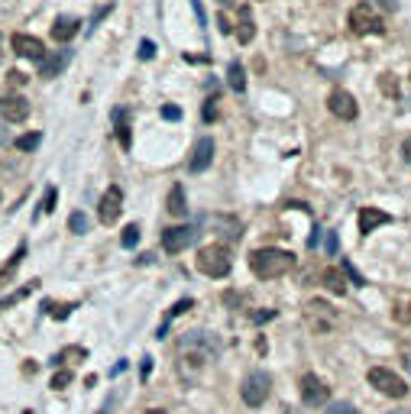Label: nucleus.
I'll list each match as a JSON object with an SVG mask.
<instances>
[{"label":"nucleus","instance_id":"nucleus-1","mask_svg":"<svg viewBox=\"0 0 411 414\" xmlns=\"http://www.w3.org/2000/svg\"><path fill=\"white\" fill-rule=\"evenodd\" d=\"M217 340H214V333H208V330H191V333H181L179 340V369L185 379H191V375H198L201 369H204V362L211 360V356H217Z\"/></svg>","mask_w":411,"mask_h":414},{"label":"nucleus","instance_id":"nucleus-2","mask_svg":"<svg viewBox=\"0 0 411 414\" xmlns=\"http://www.w3.org/2000/svg\"><path fill=\"white\" fill-rule=\"evenodd\" d=\"M250 269H253L256 278H282L295 269V256L285 253V249H275V246L253 249L250 253Z\"/></svg>","mask_w":411,"mask_h":414},{"label":"nucleus","instance_id":"nucleus-3","mask_svg":"<svg viewBox=\"0 0 411 414\" xmlns=\"http://www.w3.org/2000/svg\"><path fill=\"white\" fill-rule=\"evenodd\" d=\"M198 269L204 272L208 278H223V276H230V269H233V259H230V249L221 243H214V246H204L198 253Z\"/></svg>","mask_w":411,"mask_h":414},{"label":"nucleus","instance_id":"nucleus-4","mask_svg":"<svg viewBox=\"0 0 411 414\" xmlns=\"http://www.w3.org/2000/svg\"><path fill=\"white\" fill-rule=\"evenodd\" d=\"M350 30L357 32V36H379V32H385V23H382V17L369 3H357L350 10Z\"/></svg>","mask_w":411,"mask_h":414},{"label":"nucleus","instance_id":"nucleus-5","mask_svg":"<svg viewBox=\"0 0 411 414\" xmlns=\"http://www.w3.org/2000/svg\"><path fill=\"white\" fill-rule=\"evenodd\" d=\"M305 320L314 333H330V330L340 324V314L330 308L327 301H308L305 304Z\"/></svg>","mask_w":411,"mask_h":414},{"label":"nucleus","instance_id":"nucleus-6","mask_svg":"<svg viewBox=\"0 0 411 414\" xmlns=\"http://www.w3.org/2000/svg\"><path fill=\"white\" fill-rule=\"evenodd\" d=\"M369 385L376 389V392L389 395V398H405L408 395V385H405V379H399L392 369H385V366H372L369 369Z\"/></svg>","mask_w":411,"mask_h":414},{"label":"nucleus","instance_id":"nucleus-7","mask_svg":"<svg viewBox=\"0 0 411 414\" xmlns=\"http://www.w3.org/2000/svg\"><path fill=\"white\" fill-rule=\"evenodd\" d=\"M269 392H272V379H269L265 372H250V375L243 379V385H240V398L250 404V408L265 404Z\"/></svg>","mask_w":411,"mask_h":414},{"label":"nucleus","instance_id":"nucleus-8","mask_svg":"<svg viewBox=\"0 0 411 414\" xmlns=\"http://www.w3.org/2000/svg\"><path fill=\"white\" fill-rule=\"evenodd\" d=\"M298 389H301V402H305L308 408H321V404H327V398H330V389H327V382H324V379H317L314 372L301 375Z\"/></svg>","mask_w":411,"mask_h":414},{"label":"nucleus","instance_id":"nucleus-9","mask_svg":"<svg viewBox=\"0 0 411 414\" xmlns=\"http://www.w3.org/2000/svg\"><path fill=\"white\" fill-rule=\"evenodd\" d=\"M120 211H123V192L117 188V185H110L104 192V198H101V204H97V217H101V223H117L120 220Z\"/></svg>","mask_w":411,"mask_h":414},{"label":"nucleus","instance_id":"nucleus-10","mask_svg":"<svg viewBox=\"0 0 411 414\" xmlns=\"http://www.w3.org/2000/svg\"><path fill=\"white\" fill-rule=\"evenodd\" d=\"M194 236H198L194 227H169V230H162V249L175 256L181 249H188L194 243Z\"/></svg>","mask_w":411,"mask_h":414},{"label":"nucleus","instance_id":"nucleus-11","mask_svg":"<svg viewBox=\"0 0 411 414\" xmlns=\"http://www.w3.org/2000/svg\"><path fill=\"white\" fill-rule=\"evenodd\" d=\"M327 107H330V114L340 120H357L359 107H357V97L350 94V91H343V87H337V91H330V97H327Z\"/></svg>","mask_w":411,"mask_h":414},{"label":"nucleus","instance_id":"nucleus-12","mask_svg":"<svg viewBox=\"0 0 411 414\" xmlns=\"http://www.w3.org/2000/svg\"><path fill=\"white\" fill-rule=\"evenodd\" d=\"M10 43H13V52L23 55V59H32V62H43L46 55H49V52H46V45H43V39L26 36V32H17Z\"/></svg>","mask_w":411,"mask_h":414},{"label":"nucleus","instance_id":"nucleus-13","mask_svg":"<svg viewBox=\"0 0 411 414\" xmlns=\"http://www.w3.org/2000/svg\"><path fill=\"white\" fill-rule=\"evenodd\" d=\"M0 117L7 120V123H23V120L30 117V101L26 97H0Z\"/></svg>","mask_w":411,"mask_h":414},{"label":"nucleus","instance_id":"nucleus-14","mask_svg":"<svg viewBox=\"0 0 411 414\" xmlns=\"http://www.w3.org/2000/svg\"><path fill=\"white\" fill-rule=\"evenodd\" d=\"M214 162V139H198L194 143V149H191V159H188V169L191 172H204L208 165Z\"/></svg>","mask_w":411,"mask_h":414},{"label":"nucleus","instance_id":"nucleus-15","mask_svg":"<svg viewBox=\"0 0 411 414\" xmlns=\"http://www.w3.org/2000/svg\"><path fill=\"white\" fill-rule=\"evenodd\" d=\"M68 62H72V52H68V49L46 55L43 65H39V78H59V74H62V68H65Z\"/></svg>","mask_w":411,"mask_h":414},{"label":"nucleus","instance_id":"nucleus-16","mask_svg":"<svg viewBox=\"0 0 411 414\" xmlns=\"http://www.w3.org/2000/svg\"><path fill=\"white\" fill-rule=\"evenodd\" d=\"M208 223H211L223 240H240L243 236V223L237 220V217H223V214H217V217H208Z\"/></svg>","mask_w":411,"mask_h":414},{"label":"nucleus","instance_id":"nucleus-17","mask_svg":"<svg viewBox=\"0 0 411 414\" xmlns=\"http://www.w3.org/2000/svg\"><path fill=\"white\" fill-rule=\"evenodd\" d=\"M382 223H392V217L385 211H379V207H363L359 211V234H372Z\"/></svg>","mask_w":411,"mask_h":414},{"label":"nucleus","instance_id":"nucleus-18","mask_svg":"<svg viewBox=\"0 0 411 414\" xmlns=\"http://www.w3.org/2000/svg\"><path fill=\"white\" fill-rule=\"evenodd\" d=\"M78 26H81V23L74 20V17H59V20L52 23V39L55 43H72L74 36H78Z\"/></svg>","mask_w":411,"mask_h":414},{"label":"nucleus","instance_id":"nucleus-19","mask_svg":"<svg viewBox=\"0 0 411 414\" xmlns=\"http://www.w3.org/2000/svg\"><path fill=\"white\" fill-rule=\"evenodd\" d=\"M321 285H324L330 295H343V291H347V278H343V269H337V266L324 269V272H321Z\"/></svg>","mask_w":411,"mask_h":414},{"label":"nucleus","instance_id":"nucleus-20","mask_svg":"<svg viewBox=\"0 0 411 414\" xmlns=\"http://www.w3.org/2000/svg\"><path fill=\"white\" fill-rule=\"evenodd\" d=\"M256 36V23H253V13H250V7H243L240 10V20H237V39H240V45H250Z\"/></svg>","mask_w":411,"mask_h":414},{"label":"nucleus","instance_id":"nucleus-21","mask_svg":"<svg viewBox=\"0 0 411 414\" xmlns=\"http://www.w3.org/2000/svg\"><path fill=\"white\" fill-rule=\"evenodd\" d=\"M166 207H169L172 217H185V214H188V204H185V192H181V185H175V188L169 192V204H166Z\"/></svg>","mask_w":411,"mask_h":414},{"label":"nucleus","instance_id":"nucleus-22","mask_svg":"<svg viewBox=\"0 0 411 414\" xmlns=\"http://www.w3.org/2000/svg\"><path fill=\"white\" fill-rule=\"evenodd\" d=\"M227 81H230V87H233V91H240V94H243V91H246V78H243V68H240V65H237V62H233L230 68H227Z\"/></svg>","mask_w":411,"mask_h":414},{"label":"nucleus","instance_id":"nucleus-23","mask_svg":"<svg viewBox=\"0 0 411 414\" xmlns=\"http://www.w3.org/2000/svg\"><path fill=\"white\" fill-rule=\"evenodd\" d=\"M194 308V301H191V298H181L179 304H175V308L169 311V318H166V324H162V327H159V337H162V333H166V327H169V320L172 318H179V314H185V311H191Z\"/></svg>","mask_w":411,"mask_h":414},{"label":"nucleus","instance_id":"nucleus-24","mask_svg":"<svg viewBox=\"0 0 411 414\" xmlns=\"http://www.w3.org/2000/svg\"><path fill=\"white\" fill-rule=\"evenodd\" d=\"M32 288H36V282H30V285H23L20 291H13L10 298H3V301H0V311H7L10 304H17V301H23L26 295H32Z\"/></svg>","mask_w":411,"mask_h":414},{"label":"nucleus","instance_id":"nucleus-25","mask_svg":"<svg viewBox=\"0 0 411 414\" xmlns=\"http://www.w3.org/2000/svg\"><path fill=\"white\" fill-rule=\"evenodd\" d=\"M39 143H43V133H26V136L17 139V149H20V152H32Z\"/></svg>","mask_w":411,"mask_h":414},{"label":"nucleus","instance_id":"nucleus-26","mask_svg":"<svg viewBox=\"0 0 411 414\" xmlns=\"http://www.w3.org/2000/svg\"><path fill=\"white\" fill-rule=\"evenodd\" d=\"M120 243H123V249H133V246L139 243V227H137V223L123 227V236H120Z\"/></svg>","mask_w":411,"mask_h":414},{"label":"nucleus","instance_id":"nucleus-27","mask_svg":"<svg viewBox=\"0 0 411 414\" xmlns=\"http://www.w3.org/2000/svg\"><path fill=\"white\" fill-rule=\"evenodd\" d=\"M392 318L399 320V324H411V301H399L395 311H392Z\"/></svg>","mask_w":411,"mask_h":414},{"label":"nucleus","instance_id":"nucleus-28","mask_svg":"<svg viewBox=\"0 0 411 414\" xmlns=\"http://www.w3.org/2000/svg\"><path fill=\"white\" fill-rule=\"evenodd\" d=\"M68 227H72V234H88V217L81 211H74L68 217Z\"/></svg>","mask_w":411,"mask_h":414},{"label":"nucleus","instance_id":"nucleus-29","mask_svg":"<svg viewBox=\"0 0 411 414\" xmlns=\"http://www.w3.org/2000/svg\"><path fill=\"white\" fill-rule=\"evenodd\" d=\"M55 198H59V192L55 188H46V194H43V201H39V211L36 214H49V211H55Z\"/></svg>","mask_w":411,"mask_h":414},{"label":"nucleus","instance_id":"nucleus-30","mask_svg":"<svg viewBox=\"0 0 411 414\" xmlns=\"http://www.w3.org/2000/svg\"><path fill=\"white\" fill-rule=\"evenodd\" d=\"M117 120H120V127H117V139H120V146L127 149L130 146V127H127V120H123V114H117Z\"/></svg>","mask_w":411,"mask_h":414},{"label":"nucleus","instance_id":"nucleus-31","mask_svg":"<svg viewBox=\"0 0 411 414\" xmlns=\"http://www.w3.org/2000/svg\"><path fill=\"white\" fill-rule=\"evenodd\" d=\"M72 385V369H62L52 375V389H68Z\"/></svg>","mask_w":411,"mask_h":414},{"label":"nucleus","instance_id":"nucleus-32","mask_svg":"<svg viewBox=\"0 0 411 414\" xmlns=\"http://www.w3.org/2000/svg\"><path fill=\"white\" fill-rule=\"evenodd\" d=\"M379 85H382V91H385L389 97H399V85L392 81V74H382V78H379Z\"/></svg>","mask_w":411,"mask_h":414},{"label":"nucleus","instance_id":"nucleus-33","mask_svg":"<svg viewBox=\"0 0 411 414\" xmlns=\"http://www.w3.org/2000/svg\"><path fill=\"white\" fill-rule=\"evenodd\" d=\"M327 414H357V408H353L350 402H337V404L327 408Z\"/></svg>","mask_w":411,"mask_h":414},{"label":"nucleus","instance_id":"nucleus-34","mask_svg":"<svg viewBox=\"0 0 411 414\" xmlns=\"http://www.w3.org/2000/svg\"><path fill=\"white\" fill-rule=\"evenodd\" d=\"M152 55H156V45L149 43V39H143V43H139V59H143V62H149Z\"/></svg>","mask_w":411,"mask_h":414},{"label":"nucleus","instance_id":"nucleus-35","mask_svg":"<svg viewBox=\"0 0 411 414\" xmlns=\"http://www.w3.org/2000/svg\"><path fill=\"white\" fill-rule=\"evenodd\" d=\"M214 117H217V101H214V97H211V101H208V104H204V120H208V123H211Z\"/></svg>","mask_w":411,"mask_h":414},{"label":"nucleus","instance_id":"nucleus-36","mask_svg":"<svg viewBox=\"0 0 411 414\" xmlns=\"http://www.w3.org/2000/svg\"><path fill=\"white\" fill-rule=\"evenodd\" d=\"M343 272H347V276H350V278H353V282H357V285H366V282H363V276H359V272H357V269H353V266H350V262H347V259H343Z\"/></svg>","mask_w":411,"mask_h":414},{"label":"nucleus","instance_id":"nucleus-37","mask_svg":"<svg viewBox=\"0 0 411 414\" xmlns=\"http://www.w3.org/2000/svg\"><path fill=\"white\" fill-rule=\"evenodd\" d=\"M72 311H74V304H59V308L52 311V318H59V320H62V318H68Z\"/></svg>","mask_w":411,"mask_h":414},{"label":"nucleus","instance_id":"nucleus-38","mask_svg":"<svg viewBox=\"0 0 411 414\" xmlns=\"http://www.w3.org/2000/svg\"><path fill=\"white\" fill-rule=\"evenodd\" d=\"M162 117L166 120H181V110L179 107H162Z\"/></svg>","mask_w":411,"mask_h":414},{"label":"nucleus","instance_id":"nucleus-39","mask_svg":"<svg viewBox=\"0 0 411 414\" xmlns=\"http://www.w3.org/2000/svg\"><path fill=\"white\" fill-rule=\"evenodd\" d=\"M7 78H10V85H17V87H20V85H26V81H30V78H26V74H23V72H10V74H7Z\"/></svg>","mask_w":411,"mask_h":414},{"label":"nucleus","instance_id":"nucleus-40","mask_svg":"<svg viewBox=\"0 0 411 414\" xmlns=\"http://www.w3.org/2000/svg\"><path fill=\"white\" fill-rule=\"evenodd\" d=\"M401 156H405V159L411 162V136L405 139V143H401Z\"/></svg>","mask_w":411,"mask_h":414},{"label":"nucleus","instance_id":"nucleus-41","mask_svg":"<svg viewBox=\"0 0 411 414\" xmlns=\"http://www.w3.org/2000/svg\"><path fill=\"white\" fill-rule=\"evenodd\" d=\"M382 7H389V10H395V0H382Z\"/></svg>","mask_w":411,"mask_h":414},{"label":"nucleus","instance_id":"nucleus-42","mask_svg":"<svg viewBox=\"0 0 411 414\" xmlns=\"http://www.w3.org/2000/svg\"><path fill=\"white\" fill-rule=\"evenodd\" d=\"M3 143H7V130L0 127V146H3Z\"/></svg>","mask_w":411,"mask_h":414},{"label":"nucleus","instance_id":"nucleus-43","mask_svg":"<svg viewBox=\"0 0 411 414\" xmlns=\"http://www.w3.org/2000/svg\"><path fill=\"white\" fill-rule=\"evenodd\" d=\"M146 414H169V411H162V408H149Z\"/></svg>","mask_w":411,"mask_h":414},{"label":"nucleus","instance_id":"nucleus-44","mask_svg":"<svg viewBox=\"0 0 411 414\" xmlns=\"http://www.w3.org/2000/svg\"><path fill=\"white\" fill-rule=\"evenodd\" d=\"M221 3H223V7H233V3H237V0H221Z\"/></svg>","mask_w":411,"mask_h":414},{"label":"nucleus","instance_id":"nucleus-45","mask_svg":"<svg viewBox=\"0 0 411 414\" xmlns=\"http://www.w3.org/2000/svg\"><path fill=\"white\" fill-rule=\"evenodd\" d=\"M389 414H411V411H389Z\"/></svg>","mask_w":411,"mask_h":414},{"label":"nucleus","instance_id":"nucleus-46","mask_svg":"<svg viewBox=\"0 0 411 414\" xmlns=\"http://www.w3.org/2000/svg\"><path fill=\"white\" fill-rule=\"evenodd\" d=\"M23 414H32V411H23Z\"/></svg>","mask_w":411,"mask_h":414}]
</instances>
